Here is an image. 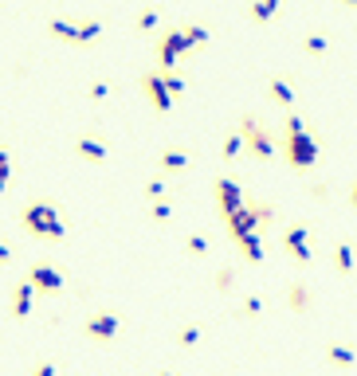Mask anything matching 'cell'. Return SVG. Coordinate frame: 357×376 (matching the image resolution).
Returning a JSON list of instances; mask_svg holds the SVG:
<instances>
[{
  "label": "cell",
  "instance_id": "cell-37",
  "mask_svg": "<svg viewBox=\"0 0 357 376\" xmlns=\"http://www.w3.org/2000/svg\"><path fill=\"white\" fill-rule=\"evenodd\" d=\"M341 8H357V0H338Z\"/></svg>",
  "mask_w": 357,
  "mask_h": 376
},
{
  "label": "cell",
  "instance_id": "cell-28",
  "mask_svg": "<svg viewBox=\"0 0 357 376\" xmlns=\"http://www.w3.org/2000/svg\"><path fill=\"white\" fill-rule=\"evenodd\" d=\"M196 341H200V326H185V329L177 334V345H181V349H193Z\"/></svg>",
  "mask_w": 357,
  "mask_h": 376
},
{
  "label": "cell",
  "instance_id": "cell-20",
  "mask_svg": "<svg viewBox=\"0 0 357 376\" xmlns=\"http://www.w3.org/2000/svg\"><path fill=\"white\" fill-rule=\"evenodd\" d=\"M334 267H338L341 275L357 270V255H353V247H349V243H338V247H334Z\"/></svg>",
  "mask_w": 357,
  "mask_h": 376
},
{
  "label": "cell",
  "instance_id": "cell-11",
  "mask_svg": "<svg viewBox=\"0 0 357 376\" xmlns=\"http://www.w3.org/2000/svg\"><path fill=\"white\" fill-rule=\"evenodd\" d=\"M75 157L91 161V165H106V157H110V149H106V145H102L98 137L83 134V137H75Z\"/></svg>",
  "mask_w": 357,
  "mask_h": 376
},
{
  "label": "cell",
  "instance_id": "cell-32",
  "mask_svg": "<svg viewBox=\"0 0 357 376\" xmlns=\"http://www.w3.org/2000/svg\"><path fill=\"white\" fill-rule=\"evenodd\" d=\"M8 181H12V161H4V165H0V193L8 188Z\"/></svg>",
  "mask_w": 357,
  "mask_h": 376
},
{
  "label": "cell",
  "instance_id": "cell-15",
  "mask_svg": "<svg viewBox=\"0 0 357 376\" xmlns=\"http://www.w3.org/2000/svg\"><path fill=\"white\" fill-rule=\"evenodd\" d=\"M326 360H330V365H338V368H349L357 360V353L349 349V345L334 341V345H326Z\"/></svg>",
  "mask_w": 357,
  "mask_h": 376
},
{
  "label": "cell",
  "instance_id": "cell-19",
  "mask_svg": "<svg viewBox=\"0 0 357 376\" xmlns=\"http://www.w3.org/2000/svg\"><path fill=\"white\" fill-rule=\"evenodd\" d=\"M302 51L306 55H326V51H330V35L326 32H306L302 35Z\"/></svg>",
  "mask_w": 357,
  "mask_h": 376
},
{
  "label": "cell",
  "instance_id": "cell-35",
  "mask_svg": "<svg viewBox=\"0 0 357 376\" xmlns=\"http://www.w3.org/2000/svg\"><path fill=\"white\" fill-rule=\"evenodd\" d=\"M8 263H12V247L8 243H0V267H8Z\"/></svg>",
  "mask_w": 357,
  "mask_h": 376
},
{
  "label": "cell",
  "instance_id": "cell-14",
  "mask_svg": "<svg viewBox=\"0 0 357 376\" xmlns=\"http://www.w3.org/2000/svg\"><path fill=\"white\" fill-rule=\"evenodd\" d=\"M279 8H283V0H251V4H247V16H251L255 24H267V20H275Z\"/></svg>",
  "mask_w": 357,
  "mask_h": 376
},
{
  "label": "cell",
  "instance_id": "cell-38",
  "mask_svg": "<svg viewBox=\"0 0 357 376\" xmlns=\"http://www.w3.org/2000/svg\"><path fill=\"white\" fill-rule=\"evenodd\" d=\"M157 376H173V372H157Z\"/></svg>",
  "mask_w": 357,
  "mask_h": 376
},
{
  "label": "cell",
  "instance_id": "cell-13",
  "mask_svg": "<svg viewBox=\"0 0 357 376\" xmlns=\"http://www.w3.org/2000/svg\"><path fill=\"white\" fill-rule=\"evenodd\" d=\"M47 35H51V40H60V43H75V47H79V24H71V20L51 16L47 20Z\"/></svg>",
  "mask_w": 357,
  "mask_h": 376
},
{
  "label": "cell",
  "instance_id": "cell-26",
  "mask_svg": "<svg viewBox=\"0 0 357 376\" xmlns=\"http://www.w3.org/2000/svg\"><path fill=\"white\" fill-rule=\"evenodd\" d=\"M149 216H153V224H169V220H173V204L169 200H153Z\"/></svg>",
  "mask_w": 357,
  "mask_h": 376
},
{
  "label": "cell",
  "instance_id": "cell-34",
  "mask_svg": "<svg viewBox=\"0 0 357 376\" xmlns=\"http://www.w3.org/2000/svg\"><path fill=\"white\" fill-rule=\"evenodd\" d=\"M310 196H314V200H326V196H330V188H326V184H310Z\"/></svg>",
  "mask_w": 357,
  "mask_h": 376
},
{
  "label": "cell",
  "instance_id": "cell-33",
  "mask_svg": "<svg viewBox=\"0 0 357 376\" xmlns=\"http://www.w3.org/2000/svg\"><path fill=\"white\" fill-rule=\"evenodd\" d=\"M32 376H55V365H51V360H40V365L32 368Z\"/></svg>",
  "mask_w": 357,
  "mask_h": 376
},
{
  "label": "cell",
  "instance_id": "cell-2",
  "mask_svg": "<svg viewBox=\"0 0 357 376\" xmlns=\"http://www.w3.org/2000/svg\"><path fill=\"white\" fill-rule=\"evenodd\" d=\"M283 145H287L290 169H298V173L318 161V137L306 130V122L298 114H287V125H283Z\"/></svg>",
  "mask_w": 357,
  "mask_h": 376
},
{
  "label": "cell",
  "instance_id": "cell-27",
  "mask_svg": "<svg viewBox=\"0 0 357 376\" xmlns=\"http://www.w3.org/2000/svg\"><path fill=\"white\" fill-rule=\"evenodd\" d=\"M232 286H236V270H232V267H220V270H216V290L228 294Z\"/></svg>",
  "mask_w": 357,
  "mask_h": 376
},
{
  "label": "cell",
  "instance_id": "cell-8",
  "mask_svg": "<svg viewBox=\"0 0 357 376\" xmlns=\"http://www.w3.org/2000/svg\"><path fill=\"white\" fill-rule=\"evenodd\" d=\"M216 204H220V216L228 220V216H236L239 208H247V200H244V188H239L236 181H228V176H216Z\"/></svg>",
  "mask_w": 357,
  "mask_h": 376
},
{
  "label": "cell",
  "instance_id": "cell-1",
  "mask_svg": "<svg viewBox=\"0 0 357 376\" xmlns=\"http://www.w3.org/2000/svg\"><path fill=\"white\" fill-rule=\"evenodd\" d=\"M20 224L32 239H43V243H60L67 235V224H63L60 208L51 200H32L24 212H20Z\"/></svg>",
  "mask_w": 357,
  "mask_h": 376
},
{
  "label": "cell",
  "instance_id": "cell-31",
  "mask_svg": "<svg viewBox=\"0 0 357 376\" xmlns=\"http://www.w3.org/2000/svg\"><path fill=\"white\" fill-rule=\"evenodd\" d=\"M145 193H149V200H165V181H149Z\"/></svg>",
  "mask_w": 357,
  "mask_h": 376
},
{
  "label": "cell",
  "instance_id": "cell-18",
  "mask_svg": "<svg viewBox=\"0 0 357 376\" xmlns=\"http://www.w3.org/2000/svg\"><path fill=\"white\" fill-rule=\"evenodd\" d=\"M287 306L295 309V314H306V309H310V290H306V283H295L287 290Z\"/></svg>",
  "mask_w": 357,
  "mask_h": 376
},
{
  "label": "cell",
  "instance_id": "cell-16",
  "mask_svg": "<svg viewBox=\"0 0 357 376\" xmlns=\"http://www.w3.org/2000/svg\"><path fill=\"white\" fill-rule=\"evenodd\" d=\"M244 134L239 130H232V134H224V142H220V157L224 161H239V153H244Z\"/></svg>",
  "mask_w": 357,
  "mask_h": 376
},
{
  "label": "cell",
  "instance_id": "cell-3",
  "mask_svg": "<svg viewBox=\"0 0 357 376\" xmlns=\"http://www.w3.org/2000/svg\"><path fill=\"white\" fill-rule=\"evenodd\" d=\"M239 134H244L251 157H259V161H271V157H275V137L267 134L264 125H259V118L244 114V118H239Z\"/></svg>",
  "mask_w": 357,
  "mask_h": 376
},
{
  "label": "cell",
  "instance_id": "cell-17",
  "mask_svg": "<svg viewBox=\"0 0 357 376\" xmlns=\"http://www.w3.org/2000/svg\"><path fill=\"white\" fill-rule=\"evenodd\" d=\"M188 161H193V157H188L185 149H165L157 165H162L165 173H181V169H188Z\"/></svg>",
  "mask_w": 357,
  "mask_h": 376
},
{
  "label": "cell",
  "instance_id": "cell-29",
  "mask_svg": "<svg viewBox=\"0 0 357 376\" xmlns=\"http://www.w3.org/2000/svg\"><path fill=\"white\" fill-rule=\"evenodd\" d=\"M162 75H165V86L173 91V98L185 94V75H181V71H162Z\"/></svg>",
  "mask_w": 357,
  "mask_h": 376
},
{
  "label": "cell",
  "instance_id": "cell-4",
  "mask_svg": "<svg viewBox=\"0 0 357 376\" xmlns=\"http://www.w3.org/2000/svg\"><path fill=\"white\" fill-rule=\"evenodd\" d=\"M185 51H193L185 28H169V32L157 40V71H177V59L185 55Z\"/></svg>",
  "mask_w": 357,
  "mask_h": 376
},
{
  "label": "cell",
  "instance_id": "cell-7",
  "mask_svg": "<svg viewBox=\"0 0 357 376\" xmlns=\"http://www.w3.org/2000/svg\"><path fill=\"white\" fill-rule=\"evenodd\" d=\"M142 91H145V98H149V106L157 110V114H169V110H173V91L165 86L162 71H145V75H142Z\"/></svg>",
  "mask_w": 357,
  "mask_h": 376
},
{
  "label": "cell",
  "instance_id": "cell-23",
  "mask_svg": "<svg viewBox=\"0 0 357 376\" xmlns=\"http://www.w3.org/2000/svg\"><path fill=\"white\" fill-rule=\"evenodd\" d=\"M185 35H188V47H204V43L212 40V32L204 24H185Z\"/></svg>",
  "mask_w": 357,
  "mask_h": 376
},
{
  "label": "cell",
  "instance_id": "cell-25",
  "mask_svg": "<svg viewBox=\"0 0 357 376\" xmlns=\"http://www.w3.org/2000/svg\"><path fill=\"white\" fill-rule=\"evenodd\" d=\"M259 314H264V298L259 294H247L244 306H239V318H259Z\"/></svg>",
  "mask_w": 357,
  "mask_h": 376
},
{
  "label": "cell",
  "instance_id": "cell-36",
  "mask_svg": "<svg viewBox=\"0 0 357 376\" xmlns=\"http://www.w3.org/2000/svg\"><path fill=\"white\" fill-rule=\"evenodd\" d=\"M349 204H353V208H357V181L349 184Z\"/></svg>",
  "mask_w": 357,
  "mask_h": 376
},
{
  "label": "cell",
  "instance_id": "cell-5",
  "mask_svg": "<svg viewBox=\"0 0 357 376\" xmlns=\"http://www.w3.org/2000/svg\"><path fill=\"white\" fill-rule=\"evenodd\" d=\"M118 329H122V314H118V309H98V314H91V318L83 321V334L91 337V341H98V345L114 341Z\"/></svg>",
  "mask_w": 357,
  "mask_h": 376
},
{
  "label": "cell",
  "instance_id": "cell-22",
  "mask_svg": "<svg viewBox=\"0 0 357 376\" xmlns=\"http://www.w3.org/2000/svg\"><path fill=\"white\" fill-rule=\"evenodd\" d=\"M102 32H106V24H102V20H86V24H79V47H86V43H98Z\"/></svg>",
  "mask_w": 357,
  "mask_h": 376
},
{
  "label": "cell",
  "instance_id": "cell-21",
  "mask_svg": "<svg viewBox=\"0 0 357 376\" xmlns=\"http://www.w3.org/2000/svg\"><path fill=\"white\" fill-rule=\"evenodd\" d=\"M157 24H162V8H157V4H145V8L137 12V20H134L137 32H153Z\"/></svg>",
  "mask_w": 357,
  "mask_h": 376
},
{
  "label": "cell",
  "instance_id": "cell-9",
  "mask_svg": "<svg viewBox=\"0 0 357 376\" xmlns=\"http://www.w3.org/2000/svg\"><path fill=\"white\" fill-rule=\"evenodd\" d=\"M283 247H287V255L295 263H310V259H314V251H310V232H306L302 224H290L287 232H283Z\"/></svg>",
  "mask_w": 357,
  "mask_h": 376
},
{
  "label": "cell",
  "instance_id": "cell-6",
  "mask_svg": "<svg viewBox=\"0 0 357 376\" xmlns=\"http://www.w3.org/2000/svg\"><path fill=\"white\" fill-rule=\"evenodd\" d=\"M28 283L35 286V294H60L63 286H67V278L60 275V270L51 267V263H43V259H35L32 267H28Z\"/></svg>",
  "mask_w": 357,
  "mask_h": 376
},
{
  "label": "cell",
  "instance_id": "cell-12",
  "mask_svg": "<svg viewBox=\"0 0 357 376\" xmlns=\"http://www.w3.org/2000/svg\"><path fill=\"white\" fill-rule=\"evenodd\" d=\"M267 94H271V102H279L283 110H295V83H290L287 75L267 79Z\"/></svg>",
  "mask_w": 357,
  "mask_h": 376
},
{
  "label": "cell",
  "instance_id": "cell-10",
  "mask_svg": "<svg viewBox=\"0 0 357 376\" xmlns=\"http://www.w3.org/2000/svg\"><path fill=\"white\" fill-rule=\"evenodd\" d=\"M32 302H35V286L28 283V278H20V283L12 286V294H8V309H12V318L24 321L28 314H32Z\"/></svg>",
  "mask_w": 357,
  "mask_h": 376
},
{
  "label": "cell",
  "instance_id": "cell-30",
  "mask_svg": "<svg viewBox=\"0 0 357 376\" xmlns=\"http://www.w3.org/2000/svg\"><path fill=\"white\" fill-rule=\"evenodd\" d=\"M86 98H91V102H106V98H110V86L102 83V79H94L91 91H86Z\"/></svg>",
  "mask_w": 357,
  "mask_h": 376
},
{
  "label": "cell",
  "instance_id": "cell-24",
  "mask_svg": "<svg viewBox=\"0 0 357 376\" xmlns=\"http://www.w3.org/2000/svg\"><path fill=\"white\" fill-rule=\"evenodd\" d=\"M185 251L188 255H193V259H204V255H208V239H204V235H185Z\"/></svg>",
  "mask_w": 357,
  "mask_h": 376
}]
</instances>
